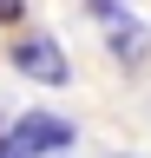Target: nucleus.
<instances>
[{
	"label": "nucleus",
	"instance_id": "nucleus-1",
	"mask_svg": "<svg viewBox=\"0 0 151 158\" xmlns=\"http://www.w3.org/2000/svg\"><path fill=\"white\" fill-rule=\"evenodd\" d=\"M7 59H13L26 79H40V86H66V53H59V40H46V33L13 40V46H7Z\"/></svg>",
	"mask_w": 151,
	"mask_h": 158
},
{
	"label": "nucleus",
	"instance_id": "nucleus-2",
	"mask_svg": "<svg viewBox=\"0 0 151 158\" xmlns=\"http://www.w3.org/2000/svg\"><path fill=\"white\" fill-rule=\"evenodd\" d=\"M7 138H13L20 152H33V158H40V152H66V145H72V125H66L59 112H20Z\"/></svg>",
	"mask_w": 151,
	"mask_h": 158
},
{
	"label": "nucleus",
	"instance_id": "nucleus-3",
	"mask_svg": "<svg viewBox=\"0 0 151 158\" xmlns=\"http://www.w3.org/2000/svg\"><path fill=\"white\" fill-rule=\"evenodd\" d=\"M92 13L112 20V53H118V59H138V53H145V33L131 27V20H118V7H112V0H92Z\"/></svg>",
	"mask_w": 151,
	"mask_h": 158
},
{
	"label": "nucleus",
	"instance_id": "nucleus-4",
	"mask_svg": "<svg viewBox=\"0 0 151 158\" xmlns=\"http://www.w3.org/2000/svg\"><path fill=\"white\" fill-rule=\"evenodd\" d=\"M7 20H20V0H0V27H7Z\"/></svg>",
	"mask_w": 151,
	"mask_h": 158
}]
</instances>
